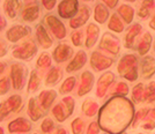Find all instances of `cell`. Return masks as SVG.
<instances>
[{
    "label": "cell",
    "mask_w": 155,
    "mask_h": 134,
    "mask_svg": "<svg viewBox=\"0 0 155 134\" xmlns=\"http://www.w3.org/2000/svg\"><path fill=\"white\" fill-rule=\"evenodd\" d=\"M134 106L125 96H114L100 109L98 124L109 134H123L134 118Z\"/></svg>",
    "instance_id": "cell-1"
},
{
    "label": "cell",
    "mask_w": 155,
    "mask_h": 134,
    "mask_svg": "<svg viewBox=\"0 0 155 134\" xmlns=\"http://www.w3.org/2000/svg\"><path fill=\"white\" fill-rule=\"evenodd\" d=\"M138 57L132 53H126L118 60L117 64V72L119 77L126 79L130 82L136 81L139 77L138 74Z\"/></svg>",
    "instance_id": "cell-2"
},
{
    "label": "cell",
    "mask_w": 155,
    "mask_h": 134,
    "mask_svg": "<svg viewBox=\"0 0 155 134\" xmlns=\"http://www.w3.org/2000/svg\"><path fill=\"white\" fill-rule=\"evenodd\" d=\"M75 108V101L72 96H65L61 98V101L56 104L52 108V115L54 116V118L59 121L63 123L68 117L73 115V111Z\"/></svg>",
    "instance_id": "cell-3"
},
{
    "label": "cell",
    "mask_w": 155,
    "mask_h": 134,
    "mask_svg": "<svg viewBox=\"0 0 155 134\" xmlns=\"http://www.w3.org/2000/svg\"><path fill=\"white\" fill-rule=\"evenodd\" d=\"M29 70L25 64L22 63H13L11 65V81L12 87L15 90H22L25 88L28 79Z\"/></svg>",
    "instance_id": "cell-4"
},
{
    "label": "cell",
    "mask_w": 155,
    "mask_h": 134,
    "mask_svg": "<svg viewBox=\"0 0 155 134\" xmlns=\"http://www.w3.org/2000/svg\"><path fill=\"white\" fill-rule=\"evenodd\" d=\"M23 109L22 97L20 95H12L7 100L0 102V123L5 120L12 113H18Z\"/></svg>",
    "instance_id": "cell-5"
},
{
    "label": "cell",
    "mask_w": 155,
    "mask_h": 134,
    "mask_svg": "<svg viewBox=\"0 0 155 134\" xmlns=\"http://www.w3.org/2000/svg\"><path fill=\"white\" fill-rule=\"evenodd\" d=\"M37 51H38V49H37L35 41L27 39L21 45L14 47L13 52H12V57L18 60H22V61H29L36 56Z\"/></svg>",
    "instance_id": "cell-6"
},
{
    "label": "cell",
    "mask_w": 155,
    "mask_h": 134,
    "mask_svg": "<svg viewBox=\"0 0 155 134\" xmlns=\"http://www.w3.org/2000/svg\"><path fill=\"white\" fill-rule=\"evenodd\" d=\"M120 47H122L120 39L118 38L116 35L108 31L102 35V38L98 44V49L101 51L108 52L111 56H117L120 52Z\"/></svg>",
    "instance_id": "cell-7"
},
{
    "label": "cell",
    "mask_w": 155,
    "mask_h": 134,
    "mask_svg": "<svg viewBox=\"0 0 155 134\" xmlns=\"http://www.w3.org/2000/svg\"><path fill=\"white\" fill-rule=\"evenodd\" d=\"M44 22H45V25L49 27V29L51 30L53 36L57 39H64L66 37L67 31H66L65 25L56 15H53V14L45 15L44 16Z\"/></svg>",
    "instance_id": "cell-8"
},
{
    "label": "cell",
    "mask_w": 155,
    "mask_h": 134,
    "mask_svg": "<svg viewBox=\"0 0 155 134\" xmlns=\"http://www.w3.org/2000/svg\"><path fill=\"white\" fill-rule=\"evenodd\" d=\"M115 60L103 54L101 51H94L91 56V66L95 72H103L112 66Z\"/></svg>",
    "instance_id": "cell-9"
},
{
    "label": "cell",
    "mask_w": 155,
    "mask_h": 134,
    "mask_svg": "<svg viewBox=\"0 0 155 134\" xmlns=\"http://www.w3.org/2000/svg\"><path fill=\"white\" fill-rule=\"evenodd\" d=\"M116 82V75L112 72H104L101 77H98L96 84V97L103 98L107 95L108 90L112 87V84Z\"/></svg>",
    "instance_id": "cell-10"
},
{
    "label": "cell",
    "mask_w": 155,
    "mask_h": 134,
    "mask_svg": "<svg viewBox=\"0 0 155 134\" xmlns=\"http://www.w3.org/2000/svg\"><path fill=\"white\" fill-rule=\"evenodd\" d=\"M80 5L78 0H63L58 5V15L61 19L71 20L78 14Z\"/></svg>",
    "instance_id": "cell-11"
},
{
    "label": "cell",
    "mask_w": 155,
    "mask_h": 134,
    "mask_svg": "<svg viewBox=\"0 0 155 134\" xmlns=\"http://www.w3.org/2000/svg\"><path fill=\"white\" fill-rule=\"evenodd\" d=\"M31 34V28L23 25H14L6 31V39L11 43H18Z\"/></svg>",
    "instance_id": "cell-12"
},
{
    "label": "cell",
    "mask_w": 155,
    "mask_h": 134,
    "mask_svg": "<svg viewBox=\"0 0 155 134\" xmlns=\"http://www.w3.org/2000/svg\"><path fill=\"white\" fill-rule=\"evenodd\" d=\"M142 32V26L140 23H133L126 30V34L124 36V46L129 50H136L137 49V38Z\"/></svg>",
    "instance_id": "cell-13"
},
{
    "label": "cell",
    "mask_w": 155,
    "mask_h": 134,
    "mask_svg": "<svg viewBox=\"0 0 155 134\" xmlns=\"http://www.w3.org/2000/svg\"><path fill=\"white\" fill-rule=\"evenodd\" d=\"M74 57V50L67 43H59L52 53V58L57 64H63Z\"/></svg>",
    "instance_id": "cell-14"
},
{
    "label": "cell",
    "mask_w": 155,
    "mask_h": 134,
    "mask_svg": "<svg viewBox=\"0 0 155 134\" xmlns=\"http://www.w3.org/2000/svg\"><path fill=\"white\" fill-rule=\"evenodd\" d=\"M91 7L87 6V5L80 6V9H79L78 14L70 21V27H71L72 29H74V30L80 29L81 27H84L88 22V20L91 19Z\"/></svg>",
    "instance_id": "cell-15"
},
{
    "label": "cell",
    "mask_w": 155,
    "mask_h": 134,
    "mask_svg": "<svg viewBox=\"0 0 155 134\" xmlns=\"http://www.w3.org/2000/svg\"><path fill=\"white\" fill-rule=\"evenodd\" d=\"M94 82H95L94 74L91 70H84L80 75V84L78 88V96L82 97V96L89 94L94 87Z\"/></svg>",
    "instance_id": "cell-16"
},
{
    "label": "cell",
    "mask_w": 155,
    "mask_h": 134,
    "mask_svg": "<svg viewBox=\"0 0 155 134\" xmlns=\"http://www.w3.org/2000/svg\"><path fill=\"white\" fill-rule=\"evenodd\" d=\"M7 127H8V132L12 134L13 133L26 134L31 131L32 125L28 119L23 118V117H19V118H16V119H14V120L11 121Z\"/></svg>",
    "instance_id": "cell-17"
},
{
    "label": "cell",
    "mask_w": 155,
    "mask_h": 134,
    "mask_svg": "<svg viewBox=\"0 0 155 134\" xmlns=\"http://www.w3.org/2000/svg\"><path fill=\"white\" fill-rule=\"evenodd\" d=\"M155 74V58L152 56H143L140 60V75L145 80H149Z\"/></svg>",
    "instance_id": "cell-18"
},
{
    "label": "cell",
    "mask_w": 155,
    "mask_h": 134,
    "mask_svg": "<svg viewBox=\"0 0 155 134\" xmlns=\"http://www.w3.org/2000/svg\"><path fill=\"white\" fill-rule=\"evenodd\" d=\"M87 59H88L87 53L84 50H79L74 54V57L72 58V60L68 63V65L66 66V72L67 73H74V72L80 70L86 65Z\"/></svg>",
    "instance_id": "cell-19"
},
{
    "label": "cell",
    "mask_w": 155,
    "mask_h": 134,
    "mask_svg": "<svg viewBox=\"0 0 155 134\" xmlns=\"http://www.w3.org/2000/svg\"><path fill=\"white\" fill-rule=\"evenodd\" d=\"M35 36H36V39H37V43L41 45L42 49H50L53 44V39L50 37L49 32L45 29V27L43 25H37L36 28H35Z\"/></svg>",
    "instance_id": "cell-20"
},
{
    "label": "cell",
    "mask_w": 155,
    "mask_h": 134,
    "mask_svg": "<svg viewBox=\"0 0 155 134\" xmlns=\"http://www.w3.org/2000/svg\"><path fill=\"white\" fill-rule=\"evenodd\" d=\"M45 115L46 112L41 106L37 97H31L28 101V116L30 117V119L32 121H37Z\"/></svg>",
    "instance_id": "cell-21"
},
{
    "label": "cell",
    "mask_w": 155,
    "mask_h": 134,
    "mask_svg": "<svg viewBox=\"0 0 155 134\" xmlns=\"http://www.w3.org/2000/svg\"><path fill=\"white\" fill-rule=\"evenodd\" d=\"M57 98V91L53 89L50 90H43L41 91V94L37 96V100H38L41 106L43 108V110L48 113V111L50 110V108L52 106L53 102L56 101Z\"/></svg>",
    "instance_id": "cell-22"
},
{
    "label": "cell",
    "mask_w": 155,
    "mask_h": 134,
    "mask_svg": "<svg viewBox=\"0 0 155 134\" xmlns=\"http://www.w3.org/2000/svg\"><path fill=\"white\" fill-rule=\"evenodd\" d=\"M101 29L96 23H89L86 29V41H84V46L87 49H91L98 41Z\"/></svg>",
    "instance_id": "cell-23"
},
{
    "label": "cell",
    "mask_w": 155,
    "mask_h": 134,
    "mask_svg": "<svg viewBox=\"0 0 155 134\" xmlns=\"http://www.w3.org/2000/svg\"><path fill=\"white\" fill-rule=\"evenodd\" d=\"M39 18V5L34 2L27 5L22 13H21V19L26 22H34Z\"/></svg>",
    "instance_id": "cell-24"
},
{
    "label": "cell",
    "mask_w": 155,
    "mask_h": 134,
    "mask_svg": "<svg viewBox=\"0 0 155 134\" xmlns=\"http://www.w3.org/2000/svg\"><path fill=\"white\" fill-rule=\"evenodd\" d=\"M152 43H153V37H152V34L149 31H146L142 37L137 43V51L139 53V56H146L149 52L150 47H152Z\"/></svg>",
    "instance_id": "cell-25"
},
{
    "label": "cell",
    "mask_w": 155,
    "mask_h": 134,
    "mask_svg": "<svg viewBox=\"0 0 155 134\" xmlns=\"http://www.w3.org/2000/svg\"><path fill=\"white\" fill-rule=\"evenodd\" d=\"M21 9V2L19 0H5L4 1V13L8 19L13 20L18 16Z\"/></svg>",
    "instance_id": "cell-26"
},
{
    "label": "cell",
    "mask_w": 155,
    "mask_h": 134,
    "mask_svg": "<svg viewBox=\"0 0 155 134\" xmlns=\"http://www.w3.org/2000/svg\"><path fill=\"white\" fill-rule=\"evenodd\" d=\"M110 18L109 8L104 5L103 2L97 4L94 8V20L100 25H104Z\"/></svg>",
    "instance_id": "cell-27"
},
{
    "label": "cell",
    "mask_w": 155,
    "mask_h": 134,
    "mask_svg": "<svg viewBox=\"0 0 155 134\" xmlns=\"http://www.w3.org/2000/svg\"><path fill=\"white\" fill-rule=\"evenodd\" d=\"M155 2L154 0H142L139 4L138 9H137V15L138 18H140L142 20L148 19L152 14V11L154 9Z\"/></svg>",
    "instance_id": "cell-28"
},
{
    "label": "cell",
    "mask_w": 155,
    "mask_h": 134,
    "mask_svg": "<svg viewBox=\"0 0 155 134\" xmlns=\"http://www.w3.org/2000/svg\"><path fill=\"white\" fill-rule=\"evenodd\" d=\"M117 14L122 18V20L124 21L125 25H131L133 22V19H134V8L130 5H126V4H123L118 7L117 9Z\"/></svg>",
    "instance_id": "cell-29"
},
{
    "label": "cell",
    "mask_w": 155,
    "mask_h": 134,
    "mask_svg": "<svg viewBox=\"0 0 155 134\" xmlns=\"http://www.w3.org/2000/svg\"><path fill=\"white\" fill-rule=\"evenodd\" d=\"M63 79V70L58 66L52 67L51 70H49L48 75L45 77V86L46 87H53Z\"/></svg>",
    "instance_id": "cell-30"
},
{
    "label": "cell",
    "mask_w": 155,
    "mask_h": 134,
    "mask_svg": "<svg viewBox=\"0 0 155 134\" xmlns=\"http://www.w3.org/2000/svg\"><path fill=\"white\" fill-rule=\"evenodd\" d=\"M108 28H109V30H111V31L120 34L125 29V23H124V21L120 19V16L118 14L114 13L110 16L109 22H108Z\"/></svg>",
    "instance_id": "cell-31"
},
{
    "label": "cell",
    "mask_w": 155,
    "mask_h": 134,
    "mask_svg": "<svg viewBox=\"0 0 155 134\" xmlns=\"http://www.w3.org/2000/svg\"><path fill=\"white\" fill-rule=\"evenodd\" d=\"M41 83H42V80L38 75V70H34L30 74V77H29V81H28V87H27V93L28 94H34L36 93L37 90L39 89L41 87Z\"/></svg>",
    "instance_id": "cell-32"
},
{
    "label": "cell",
    "mask_w": 155,
    "mask_h": 134,
    "mask_svg": "<svg viewBox=\"0 0 155 134\" xmlns=\"http://www.w3.org/2000/svg\"><path fill=\"white\" fill-rule=\"evenodd\" d=\"M81 110L84 115L87 117H94L96 116V113L98 112V104H97L94 100L91 98H87L84 100V103H82V106H81Z\"/></svg>",
    "instance_id": "cell-33"
},
{
    "label": "cell",
    "mask_w": 155,
    "mask_h": 134,
    "mask_svg": "<svg viewBox=\"0 0 155 134\" xmlns=\"http://www.w3.org/2000/svg\"><path fill=\"white\" fill-rule=\"evenodd\" d=\"M154 102H155V81H150V82L145 87L142 103L152 104V103H154Z\"/></svg>",
    "instance_id": "cell-34"
},
{
    "label": "cell",
    "mask_w": 155,
    "mask_h": 134,
    "mask_svg": "<svg viewBox=\"0 0 155 134\" xmlns=\"http://www.w3.org/2000/svg\"><path fill=\"white\" fill-rule=\"evenodd\" d=\"M141 128L147 129V131H152L155 128V105L153 108H149V112L147 117L145 118V120L141 123Z\"/></svg>",
    "instance_id": "cell-35"
},
{
    "label": "cell",
    "mask_w": 155,
    "mask_h": 134,
    "mask_svg": "<svg viewBox=\"0 0 155 134\" xmlns=\"http://www.w3.org/2000/svg\"><path fill=\"white\" fill-rule=\"evenodd\" d=\"M130 91V87L126 82H117L115 86H112V89L110 90V94L114 96H126Z\"/></svg>",
    "instance_id": "cell-36"
},
{
    "label": "cell",
    "mask_w": 155,
    "mask_h": 134,
    "mask_svg": "<svg viewBox=\"0 0 155 134\" xmlns=\"http://www.w3.org/2000/svg\"><path fill=\"white\" fill-rule=\"evenodd\" d=\"M145 87L146 86L141 82L138 83L137 86L133 87V89H132V102L134 103V104H140V103H142Z\"/></svg>",
    "instance_id": "cell-37"
},
{
    "label": "cell",
    "mask_w": 155,
    "mask_h": 134,
    "mask_svg": "<svg viewBox=\"0 0 155 134\" xmlns=\"http://www.w3.org/2000/svg\"><path fill=\"white\" fill-rule=\"evenodd\" d=\"M75 84H77V77H68L66 80H65L64 82H63V84L60 86V88H59V94L65 95V94L71 93L72 90L74 89Z\"/></svg>",
    "instance_id": "cell-38"
},
{
    "label": "cell",
    "mask_w": 155,
    "mask_h": 134,
    "mask_svg": "<svg viewBox=\"0 0 155 134\" xmlns=\"http://www.w3.org/2000/svg\"><path fill=\"white\" fill-rule=\"evenodd\" d=\"M149 112V108H141L139 109L134 113V118L132 121V128H137L139 125H141V123L145 120V118L147 117Z\"/></svg>",
    "instance_id": "cell-39"
},
{
    "label": "cell",
    "mask_w": 155,
    "mask_h": 134,
    "mask_svg": "<svg viewBox=\"0 0 155 134\" xmlns=\"http://www.w3.org/2000/svg\"><path fill=\"white\" fill-rule=\"evenodd\" d=\"M71 129L73 134H84V129H86V123L82 118L77 117L71 123Z\"/></svg>",
    "instance_id": "cell-40"
},
{
    "label": "cell",
    "mask_w": 155,
    "mask_h": 134,
    "mask_svg": "<svg viewBox=\"0 0 155 134\" xmlns=\"http://www.w3.org/2000/svg\"><path fill=\"white\" fill-rule=\"evenodd\" d=\"M51 58L52 57L49 54V53L43 52V53L38 57L37 61H36V66H37V68H49V67L51 66V63H52Z\"/></svg>",
    "instance_id": "cell-41"
},
{
    "label": "cell",
    "mask_w": 155,
    "mask_h": 134,
    "mask_svg": "<svg viewBox=\"0 0 155 134\" xmlns=\"http://www.w3.org/2000/svg\"><path fill=\"white\" fill-rule=\"evenodd\" d=\"M12 87V82H11V79L7 77H4L0 79V96L6 95L7 93L9 91Z\"/></svg>",
    "instance_id": "cell-42"
},
{
    "label": "cell",
    "mask_w": 155,
    "mask_h": 134,
    "mask_svg": "<svg viewBox=\"0 0 155 134\" xmlns=\"http://www.w3.org/2000/svg\"><path fill=\"white\" fill-rule=\"evenodd\" d=\"M82 39H84V31L82 30H74L72 32L71 35V41H72V44L74 46H81L82 45Z\"/></svg>",
    "instance_id": "cell-43"
},
{
    "label": "cell",
    "mask_w": 155,
    "mask_h": 134,
    "mask_svg": "<svg viewBox=\"0 0 155 134\" xmlns=\"http://www.w3.org/2000/svg\"><path fill=\"white\" fill-rule=\"evenodd\" d=\"M54 129V123H53V120H52L51 118H45L44 120H43V123L41 124V131L43 132V133H51L52 131Z\"/></svg>",
    "instance_id": "cell-44"
},
{
    "label": "cell",
    "mask_w": 155,
    "mask_h": 134,
    "mask_svg": "<svg viewBox=\"0 0 155 134\" xmlns=\"http://www.w3.org/2000/svg\"><path fill=\"white\" fill-rule=\"evenodd\" d=\"M101 126L98 124V121H91L87 127V134H100Z\"/></svg>",
    "instance_id": "cell-45"
},
{
    "label": "cell",
    "mask_w": 155,
    "mask_h": 134,
    "mask_svg": "<svg viewBox=\"0 0 155 134\" xmlns=\"http://www.w3.org/2000/svg\"><path fill=\"white\" fill-rule=\"evenodd\" d=\"M57 4V0H42V5L46 11H52Z\"/></svg>",
    "instance_id": "cell-46"
},
{
    "label": "cell",
    "mask_w": 155,
    "mask_h": 134,
    "mask_svg": "<svg viewBox=\"0 0 155 134\" xmlns=\"http://www.w3.org/2000/svg\"><path fill=\"white\" fill-rule=\"evenodd\" d=\"M8 52V47H7V44L0 38V58L5 57Z\"/></svg>",
    "instance_id": "cell-47"
},
{
    "label": "cell",
    "mask_w": 155,
    "mask_h": 134,
    "mask_svg": "<svg viewBox=\"0 0 155 134\" xmlns=\"http://www.w3.org/2000/svg\"><path fill=\"white\" fill-rule=\"evenodd\" d=\"M102 2H103L105 6L108 7V8H116L117 5H118V2H119V0H101Z\"/></svg>",
    "instance_id": "cell-48"
},
{
    "label": "cell",
    "mask_w": 155,
    "mask_h": 134,
    "mask_svg": "<svg viewBox=\"0 0 155 134\" xmlns=\"http://www.w3.org/2000/svg\"><path fill=\"white\" fill-rule=\"evenodd\" d=\"M7 27V21H6V19L0 14V32L2 31L5 28Z\"/></svg>",
    "instance_id": "cell-49"
},
{
    "label": "cell",
    "mask_w": 155,
    "mask_h": 134,
    "mask_svg": "<svg viewBox=\"0 0 155 134\" xmlns=\"http://www.w3.org/2000/svg\"><path fill=\"white\" fill-rule=\"evenodd\" d=\"M149 28L150 29H153V30H155V13H154V15L152 16V19H150V21H149Z\"/></svg>",
    "instance_id": "cell-50"
},
{
    "label": "cell",
    "mask_w": 155,
    "mask_h": 134,
    "mask_svg": "<svg viewBox=\"0 0 155 134\" xmlns=\"http://www.w3.org/2000/svg\"><path fill=\"white\" fill-rule=\"evenodd\" d=\"M54 134H70V133H68V132L66 131V128H64V127H58Z\"/></svg>",
    "instance_id": "cell-51"
},
{
    "label": "cell",
    "mask_w": 155,
    "mask_h": 134,
    "mask_svg": "<svg viewBox=\"0 0 155 134\" xmlns=\"http://www.w3.org/2000/svg\"><path fill=\"white\" fill-rule=\"evenodd\" d=\"M7 67V64L6 63H4V61H0V75L5 72V70H6Z\"/></svg>",
    "instance_id": "cell-52"
},
{
    "label": "cell",
    "mask_w": 155,
    "mask_h": 134,
    "mask_svg": "<svg viewBox=\"0 0 155 134\" xmlns=\"http://www.w3.org/2000/svg\"><path fill=\"white\" fill-rule=\"evenodd\" d=\"M0 134H5V131H4L2 127H0Z\"/></svg>",
    "instance_id": "cell-53"
},
{
    "label": "cell",
    "mask_w": 155,
    "mask_h": 134,
    "mask_svg": "<svg viewBox=\"0 0 155 134\" xmlns=\"http://www.w3.org/2000/svg\"><path fill=\"white\" fill-rule=\"evenodd\" d=\"M125 1H127V2H136L137 0H125Z\"/></svg>",
    "instance_id": "cell-54"
},
{
    "label": "cell",
    "mask_w": 155,
    "mask_h": 134,
    "mask_svg": "<svg viewBox=\"0 0 155 134\" xmlns=\"http://www.w3.org/2000/svg\"><path fill=\"white\" fill-rule=\"evenodd\" d=\"M82 1H86V2H93L94 0H82Z\"/></svg>",
    "instance_id": "cell-55"
},
{
    "label": "cell",
    "mask_w": 155,
    "mask_h": 134,
    "mask_svg": "<svg viewBox=\"0 0 155 134\" xmlns=\"http://www.w3.org/2000/svg\"><path fill=\"white\" fill-rule=\"evenodd\" d=\"M154 50H155V42H154Z\"/></svg>",
    "instance_id": "cell-56"
},
{
    "label": "cell",
    "mask_w": 155,
    "mask_h": 134,
    "mask_svg": "<svg viewBox=\"0 0 155 134\" xmlns=\"http://www.w3.org/2000/svg\"><path fill=\"white\" fill-rule=\"evenodd\" d=\"M25 1H29V0H25Z\"/></svg>",
    "instance_id": "cell-57"
},
{
    "label": "cell",
    "mask_w": 155,
    "mask_h": 134,
    "mask_svg": "<svg viewBox=\"0 0 155 134\" xmlns=\"http://www.w3.org/2000/svg\"><path fill=\"white\" fill-rule=\"evenodd\" d=\"M123 134H127V133H123Z\"/></svg>",
    "instance_id": "cell-58"
},
{
    "label": "cell",
    "mask_w": 155,
    "mask_h": 134,
    "mask_svg": "<svg viewBox=\"0 0 155 134\" xmlns=\"http://www.w3.org/2000/svg\"><path fill=\"white\" fill-rule=\"evenodd\" d=\"M138 134H142V133H138Z\"/></svg>",
    "instance_id": "cell-59"
},
{
    "label": "cell",
    "mask_w": 155,
    "mask_h": 134,
    "mask_svg": "<svg viewBox=\"0 0 155 134\" xmlns=\"http://www.w3.org/2000/svg\"><path fill=\"white\" fill-rule=\"evenodd\" d=\"M34 134H37V133H34Z\"/></svg>",
    "instance_id": "cell-60"
},
{
    "label": "cell",
    "mask_w": 155,
    "mask_h": 134,
    "mask_svg": "<svg viewBox=\"0 0 155 134\" xmlns=\"http://www.w3.org/2000/svg\"><path fill=\"white\" fill-rule=\"evenodd\" d=\"M0 2H1V1H0Z\"/></svg>",
    "instance_id": "cell-61"
}]
</instances>
